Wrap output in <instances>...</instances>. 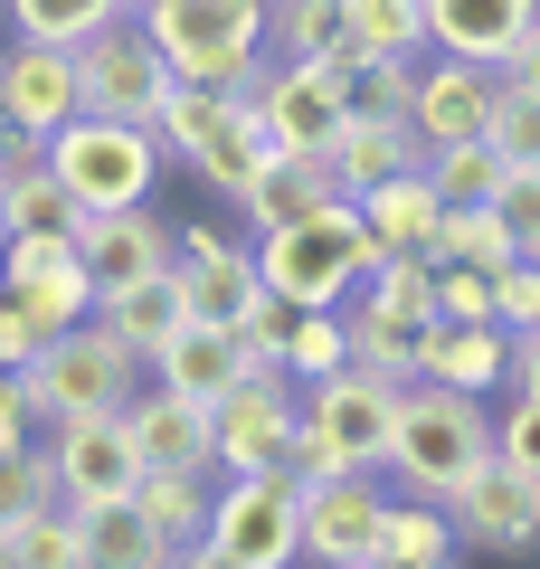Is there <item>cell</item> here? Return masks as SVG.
<instances>
[{
    "mask_svg": "<svg viewBox=\"0 0 540 569\" xmlns=\"http://www.w3.org/2000/svg\"><path fill=\"white\" fill-rule=\"evenodd\" d=\"M0 569H20V550H10V541H0Z\"/></svg>",
    "mask_w": 540,
    "mask_h": 569,
    "instance_id": "cell-55",
    "label": "cell"
},
{
    "mask_svg": "<svg viewBox=\"0 0 540 569\" xmlns=\"http://www.w3.org/2000/svg\"><path fill=\"white\" fill-rule=\"evenodd\" d=\"M341 332H351V370H380V380H418V323H399V313L380 305H341Z\"/></svg>",
    "mask_w": 540,
    "mask_h": 569,
    "instance_id": "cell-33",
    "label": "cell"
},
{
    "mask_svg": "<svg viewBox=\"0 0 540 569\" xmlns=\"http://www.w3.org/2000/svg\"><path fill=\"white\" fill-rule=\"evenodd\" d=\"M133 389H142V351L114 342L104 323H67L58 342L29 361V408H39V427L86 418V408H123Z\"/></svg>",
    "mask_w": 540,
    "mask_h": 569,
    "instance_id": "cell-7",
    "label": "cell"
},
{
    "mask_svg": "<svg viewBox=\"0 0 540 569\" xmlns=\"http://www.w3.org/2000/svg\"><path fill=\"white\" fill-rule=\"evenodd\" d=\"M418 380L493 399V389H512V332L502 323H427L418 332Z\"/></svg>",
    "mask_w": 540,
    "mask_h": 569,
    "instance_id": "cell-21",
    "label": "cell"
},
{
    "mask_svg": "<svg viewBox=\"0 0 540 569\" xmlns=\"http://www.w3.org/2000/svg\"><path fill=\"white\" fill-rule=\"evenodd\" d=\"M418 10H427V48L464 67H502L540 29V0H418Z\"/></svg>",
    "mask_w": 540,
    "mask_h": 569,
    "instance_id": "cell-20",
    "label": "cell"
},
{
    "mask_svg": "<svg viewBox=\"0 0 540 569\" xmlns=\"http://www.w3.org/2000/svg\"><path fill=\"white\" fill-rule=\"evenodd\" d=\"M493 77H502V86H521V96H540V29H531V39H521L512 58L493 67Z\"/></svg>",
    "mask_w": 540,
    "mask_h": 569,
    "instance_id": "cell-51",
    "label": "cell"
},
{
    "mask_svg": "<svg viewBox=\"0 0 540 569\" xmlns=\"http://www.w3.org/2000/svg\"><path fill=\"white\" fill-rule=\"evenodd\" d=\"M360 305H380V313H399V323H437V266L427 257H380L370 276H360Z\"/></svg>",
    "mask_w": 540,
    "mask_h": 569,
    "instance_id": "cell-37",
    "label": "cell"
},
{
    "mask_svg": "<svg viewBox=\"0 0 540 569\" xmlns=\"http://www.w3.org/2000/svg\"><path fill=\"white\" fill-rule=\"evenodd\" d=\"M446 550H456V522H446V503L389 493V512H380V569H418V560H446Z\"/></svg>",
    "mask_w": 540,
    "mask_h": 569,
    "instance_id": "cell-34",
    "label": "cell"
},
{
    "mask_svg": "<svg viewBox=\"0 0 540 569\" xmlns=\"http://www.w3.org/2000/svg\"><path fill=\"white\" fill-rule=\"evenodd\" d=\"M209 485H219V475H142V485H133L142 522L161 531V550H190L209 531Z\"/></svg>",
    "mask_w": 540,
    "mask_h": 569,
    "instance_id": "cell-32",
    "label": "cell"
},
{
    "mask_svg": "<svg viewBox=\"0 0 540 569\" xmlns=\"http://www.w3.org/2000/svg\"><path fill=\"white\" fill-rule=\"evenodd\" d=\"M39 503H58V475H48V447H20V456H0V541L29 522Z\"/></svg>",
    "mask_w": 540,
    "mask_h": 569,
    "instance_id": "cell-41",
    "label": "cell"
},
{
    "mask_svg": "<svg viewBox=\"0 0 540 569\" xmlns=\"http://www.w3.org/2000/svg\"><path fill=\"white\" fill-rule=\"evenodd\" d=\"M48 342H58V332H48L29 305H10V295H0V370H29Z\"/></svg>",
    "mask_w": 540,
    "mask_h": 569,
    "instance_id": "cell-48",
    "label": "cell"
},
{
    "mask_svg": "<svg viewBox=\"0 0 540 569\" xmlns=\"http://www.w3.org/2000/svg\"><path fill=\"white\" fill-rule=\"evenodd\" d=\"M142 39L180 86H238L266 58V0H161L142 10Z\"/></svg>",
    "mask_w": 540,
    "mask_h": 569,
    "instance_id": "cell-5",
    "label": "cell"
},
{
    "mask_svg": "<svg viewBox=\"0 0 540 569\" xmlns=\"http://www.w3.org/2000/svg\"><path fill=\"white\" fill-rule=\"evenodd\" d=\"M0 295H10V305H29L48 332L96 323V276H86V257H58V266H39V276H10Z\"/></svg>",
    "mask_w": 540,
    "mask_h": 569,
    "instance_id": "cell-31",
    "label": "cell"
},
{
    "mask_svg": "<svg viewBox=\"0 0 540 569\" xmlns=\"http://www.w3.org/2000/svg\"><path fill=\"white\" fill-rule=\"evenodd\" d=\"M446 522H456V550H483V560H531L540 550V485L521 466H502V456H483L474 485L446 503Z\"/></svg>",
    "mask_w": 540,
    "mask_h": 569,
    "instance_id": "cell-14",
    "label": "cell"
},
{
    "mask_svg": "<svg viewBox=\"0 0 540 569\" xmlns=\"http://www.w3.org/2000/svg\"><path fill=\"white\" fill-rule=\"evenodd\" d=\"M512 399H540V332H512Z\"/></svg>",
    "mask_w": 540,
    "mask_h": 569,
    "instance_id": "cell-52",
    "label": "cell"
},
{
    "mask_svg": "<svg viewBox=\"0 0 540 569\" xmlns=\"http://www.w3.org/2000/svg\"><path fill=\"white\" fill-rule=\"evenodd\" d=\"M86 209L67 200V181L48 171V152L29 171H0V238H20V228H58V238H77Z\"/></svg>",
    "mask_w": 540,
    "mask_h": 569,
    "instance_id": "cell-30",
    "label": "cell"
},
{
    "mask_svg": "<svg viewBox=\"0 0 540 569\" xmlns=\"http://www.w3.org/2000/svg\"><path fill=\"white\" fill-rule=\"evenodd\" d=\"M0 10H10V29L39 39V48H86L104 20H133L123 0H0Z\"/></svg>",
    "mask_w": 540,
    "mask_h": 569,
    "instance_id": "cell-35",
    "label": "cell"
},
{
    "mask_svg": "<svg viewBox=\"0 0 540 569\" xmlns=\"http://www.w3.org/2000/svg\"><path fill=\"white\" fill-rule=\"evenodd\" d=\"M521 247H512V228L493 219V200H464V209H446L437 219V238H427V266H483V276H502Z\"/></svg>",
    "mask_w": 540,
    "mask_h": 569,
    "instance_id": "cell-29",
    "label": "cell"
},
{
    "mask_svg": "<svg viewBox=\"0 0 540 569\" xmlns=\"http://www.w3.org/2000/svg\"><path fill=\"white\" fill-rule=\"evenodd\" d=\"M161 133L152 123H114V114H67L48 133V171L67 181L77 209H142L161 190Z\"/></svg>",
    "mask_w": 540,
    "mask_h": 569,
    "instance_id": "cell-4",
    "label": "cell"
},
{
    "mask_svg": "<svg viewBox=\"0 0 540 569\" xmlns=\"http://www.w3.org/2000/svg\"><path fill=\"white\" fill-rule=\"evenodd\" d=\"M360 58H408V67H418V58H427V10H418V0H341V48H332V67L351 77Z\"/></svg>",
    "mask_w": 540,
    "mask_h": 569,
    "instance_id": "cell-27",
    "label": "cell"
},
{
    "mask_svg": "<svg viewBox=\"0 0 540 569\" xmlns=\"http://www.w3.org/2000/svg\"><path fill=\"white\" fill-rule=\"evenodd\" d=\"M303 389V427L332 437L360 475H389V447H399V389L408 380H380V370H322V380H294Z\"/></svg>",
    "mask_w": 540,
    "mask_h": 569,
    "instance_id": "cell-10",
    "label": "cell"
},
{
    "mask_svg": "<svg viewBox=\"0 0 540 569\" xmlns=\"http://www.w3.org/2000/svg\"><path fill=\"white\" fill-rule=\"evenodd\" d=\"M171 86H180V77L161 67V48L142 39V20H104L96 39L77 48V96H86V114H114V123H152Z\"/></svg>",
    "mask_w": 540,
    "mask_h": 569,
    "instance_id": "cell-11",
    "label": "cell"
},
{
    "mask_svg": "<svg viewBox=\"0 0 540 569\" xmlns=\"http://www.w3.org/2000/svg\"><path fill=\"white\" fill-rule=\"evenodd\" d=\"M284 332H294V305H284V295H257V313L238 323V342H247V361H284Z\"/></svg>",
    "mask_w": 540,
    "mask_h": 569,
    "instance_id": "cell-50",
    "label": "cell"
},
{
    "mask_svg": "<svg viewBox=\"0 0 540 569\" xmlns=\"http://www.w3.org/2000/svg\"><path fill=\"white\" fill-rule=\"evenodd\" d=\"M493 219L512 228V247H521V257H540V162L502 171V190H493Z\"/></svg>",
    "mask_w": 540,
    "mask_h": 569,
    "instance_id": "cell-44",
    "label": "cell"
},
{
    "mask_svg": "<svg viewBox=\"0 0 540 569\" xmlns=\"http://www.w3.org/2000/svg\"><path fill=\"white\" fill-rule=\"evenodd\" d=\"M351 361V332H341V305L332 313H294V332H284V370L294 380H322V370Z\"/></svg>",
    "mask_w": 540,
    "mask_h": 569,
    "instance_id": "cell-42",
    "label": "cell"
},
{
    "mask_svg": "<svg viewBox=\"0 0 540 569\" xmlns=\"http://www.w3.org/2000/svg\"><path fill=\"white\" fill-rule=\"evenodd\" d=\"M123 10H133V20H142V10H161V0H123Z\"/></svg>",
    "mask_w": 540,
    "mask_h": 569,
    "instance_id": "cell-54",
    "label": "cell"
},
{
    "mask_svg": "<svg viewBox=\"0 0 540 569\" xmlns=\"http://www.w3.org/2000/svg\"><path fill=\"white\" fill-rule=\"evenodd\" d=\"M341 0H266V58H332Z\"/></svg>",
    "mask_w": 540,
    "mask_h": 569,
    "instance_id": "cell-36",
    "label": "cell"
},
{
    "mask_svg": "<svg viewBox=\"0 0 540 569\" xmlns=\"http://www.w3.org/2000/svg\"><path fill=\"white\" fill-rule=\"evenodd\" d=\"M142 380H161V389H180V399L219 408L228 389L247 380V342H238V332H219V323H180L171 342H152V361H142Z\"/></svg>",
    "mask_w": 540,
    "mask_h": 569,
    "instance_id": "cell-22",
    "label": "cell"
},
{
    "mask_svg": "<svg viewBox=\"0 0 540 569\" xmlns=\"http://www.w3.org/2000/svg\"><path fill=\"white\" fill-rule=\"evenodd\" d=\"M77 531H86V569H171V550H161V531L142 522L133 493H123V503H86Z\"/></svg>",
    "mask_w": 540,
    "mask_h": 569,
    "instance_id": "cell-28",
    "label": "cell"
},
{
    "mask_svg": "<svg viewBox=\"0 0 540 569\" xmlns=\"http://www.w3.org/2000/svg\"><path fill=\"white\" fill-rule=\"evenodd\" d=\"M209 550H228L238 569H303V485L294 466L219 475L209 485Z\"/></svg>",
    "mask_w": 540,
    "mask_h": 569,
    "instance_id": "cell-6",
    "label": "cell"
},
{
    "mask_svg": "<svg viewBox=\"0 0 540 569\" xmlns=\"http://www.w3.org/2000/svg\"><path fill=\"white\" fill-rule=\"evenodd\" d=\"M493 323L502 332H540V257H512L493 276Z\"/></svg>",
    "mask_w": 540,
    "mask_h": 569,
    "instance_id": "cell-45",
    "label": "cell"
},
{
    "mask_svg": "<svg viewBox=\"0 0 540 569\" xmlns=\"http://www.w3.org/2000/svg\"><path fill=\"white\" fill-rule=\"evenodd\" d=\"M0 114H10V133H58L67 114H86V96H77V48H39V39H20V48H0Z\"/></svg>",
    "mask_w": 540,
    "mask_h": 569,
    "instance_id": "cell-17",
    "label": "cell"
},
{
    "mask_svg": "<svg viewBox=\"0 0 540 569\" xmlns=\"http://www.w3.org/2000/svg\"><path fill=\"white\" fill-rule=\"evenodd\" d=\"M171 266H180V305H190V323H219V332H238L247 313H257V295H266L257 247H238L228 228H209V219L171 228Z\"/></svg>",
    "mask_w": 540,
    "mask_h": 569,
    "instance_id": "cell-13",
    "label": "cell"
},
{
    "mask_svg": "<svg viewBox=\"0 0 540 569\" xmlns=\"http://www.w3.org/2000/svg\"><path fill=\"white\" fill-rule=\"evenodd\" d=\"M483 114H493V67H464V58H418V86H408V133L437 152V142H474Z\"/></svg>",
    "mask_w": 540,
    "mask_h": 569,
    "instance_id": "cell-18",
    "label": "cell"
},
{
    "mask_svg": "<svg viewBox=\"0 0 540 569\" xmlns=\"http://www.w3.org/2000/svg\"><path fill=\"white\" fill-rule=\"evenodd\" d=\"M502 171H512V162H502V152H493V142H437V152H427V181H437V200L446 209H464V200H493V190H502Z\"/></svg>",
    "mask_w": 540,
    "mask_h": 569,
    "instance_id": "cell-38",
    "label": "cell"
},
{
    "mask_svg": "<svg viewBox=\"0 0 540 569\" xmlns=\"http://www.w3.org/2000/svg\"><path fill=\"white\" fill-rule=\"evenodd\" d=\"M77 257H86V276H96V295L142 284L152 266H171V219H161L152 200L142 209H86L77 219Z\"/></svg>",
    "mask_w": 540,
    "mask_h": 569,
    "instance_id": "cell-19",
    "label": "cell"
},
{
    "mask_svg": "<svg viewBox=\"0 0 540 569\" xmlns=\"http://www.w3.org/2000/svg\"><path fill=\"white\" fill-rule=\"evenodd\" d=\"M39 447V408H29V370H0V456Z\"/></svg>",
    "mask_w": 540,
    "mask_h": 569,
    "instance_id": "cell-49",
    "label": "cell"
},
{
    "mask_svg": "<svg viewBox=\"0 0 540 569\" xmlns=\"http://www.w3.org/2000/svg\"><path fill=\"white\" fill-rule=\"evenodd\" d=\"M294 427H303V389L284 361H247V380L209 408V447H219V475H257L294 456Z\"/></svg>",
    "mask_w": 540,
    "mask_h": 569,
    "instance_id": "cell-8",
    "label": "cell"
},
{
    "mask_svg": "<svg viewBox=\"0 0 540 569\" xmlns=\"http://www.w3.org/2000/svg\"><path fill=\"white\" fill-rule=\"evenodd\" d=\"M483 456H493V418H483V399L437 389V380H408L399 389V447H389L399 493H418V503H456V493L474 485Z\"/></svg>",
    "mask_w": 540,
    "mask_h": 569,
    "instance_id": "cell-2",
    "label": "cell"
},
{
    "mask_svg": "<svg viewBox=\"0 0 540 569\" xmlns=\"http://www.w3.org/2000/svg\"><path fill=\"white\" fill-rule=\"evenodd\" d=\"M427 162V142L408 133V114H351L332 133V152H322V171H332L341 200H360V190H380L389 171H418Z\"/></svg>",
    "mask_w": 540,
    "mask_h": 569,
    "instance_id": "cell-23",
    "label": "cell"
},
{
    "mask_svg": "<svg viewBox=\"0 0 540 569\" xmlns=\"http://www.w3.org/2000/svg\"><path fill=\"white\" fill-rule=\"evenodd\" d=\"M123 437H133L142 475H219V447H209V408L180 399V389L142 380L123 399Z\"/></svg>",
    "mask_w": 540,
    "mask_h": 569,
    "instance_id": "cell-16",
    "label": "cell"
},
{
    "mask_svg": "<svg viewBox=\"0 0 540 569\" xmlns=\"http://www.w3.org/2000/svg\"><path fill=\"white\" fill-rule=\"evenodd\" d=\"M408 86H418L408 58H360L351 67V114H408Z\"/></svg>",
    "mask_w": 540,
    "mask_h": 569,
    "instance_id": "cell-43",
    "label": "cell"
},
{
    "mask_svg": "<svg viewBox=\"0 0 540 569\" xmlns=\"http://www.w3.org/2000/svg\"><path fill=\"white\" fill-rule=\"evenodd\" d=\"M341 190H332V171L322 162H303V152H276V162L257 171V190H247V228H257V238H276V228H303V219H322V209H332Z\"/></svg>",
    "mask_w": 540,
    "mask_h": 569,
    "instance_id": "cell-24",
    "label": "cell"
},
{
    "mask_svg": "<svg viewBox=\"0 0 540 569\" xmlns=\"http://www.w3.org/2000/svg\"><path fill=\"white\" fill-rule=\"evenodd\" d=\"M10 550H20V569H86V531L67 503H39L20 531H10Z\"/></svg>",
    "mask_w": 540,
    "mask_h": 569,
    "instance_id": "cell-39",
    "label": "cell"
},
{
    "mask_svg": "<svg viewBox=\"0 0 540 569\" xmlns=\"http://www.w3.org/2000/svg\"><path fill=\"white\" fill-rule=\"evenodd\" d=\"M380 512L389 485L380 475H332L303 493V560L313 569H380Z\"/></svg>",
    "mask_w": 540,
    "mask_h": 569,
    "instance_id": "cell-15",
    "label": "cell"
},
{
    "mask_svg": "<svg viewBox=\"0 0 540 569\" xmlns=\"http://www.w3.org/2000/svg\"><path fill=\"white\" fill-rule=\"evenodd\" d=\"M483 142H493L502 162H540V96H521V86L493 77V114H483Z\"/></svg>",
    "mask_w": 540,
    "mask_h": 569,
    "instance_id": "cell-40",
    "label": "cell"
},
{
    "mask_svg": "<svg viewBox=\"0 0 540 569\" xmlns=\"http://www.w3.org/2000/svg\"><path fill=\"white\" fill-rule=\"evenodd\" d=\"M152 133H161V152H171V162H190L219 200H247V190H257V171L276 162V142H266L257 104L228 96V86H171V96H161V114H152Z\"/></svg>",
    "mask_w": 540,
    "mask_h": 569,
    "instance_id": "cell-3",
    "label": "cell"
},
{
    "mask_svg": "<svg viewBox=\"0 0 540 569\" xmlns=\"http://www.w3.org/2000/svg\"><path fill=\"white\" fill-rule=\"evenodd\" d=\"M0 123H10V114H0Z\"/></svg>",
    "mask_w": 540,
    "mask_h": 569,
    "instance_id": "cell-56",
    "label": "cell"
},
{
    "mask_svg": "<svg viewBox=\"0 0 540 569\" xmlns=\"http://www.w3.org/2000/svg\"><path fill=\"white\" fill-rule=\"evenodd\" d=\"M493 456H502V466H521V475L540 485V399H512V408L493 418Z\"/></svg>",
    "mask_w": 540,
    "mask_h": 569,
    "instance_id": "cell-47",
    "label": "cell"
},
{
    "mask_svg": "<svg viewBox=\"0 0 540 569\" xmlns=\"http://www.w3.org/2000/svg\"><path fill=\"white\" fill-rule=\"evenodd\" d=\"M360 219H370V238H380L389 257H427L446 200H437V181H427V162H418V171H389L380 190H360Z\"/></svg>",
    "mask_w": 540,
    "mask_h": 569,
    "instance_id": "cell-26",
    "label": "cell"
},
{
    "mask_svg": "<svg viewBox=\"0 0 540 569\" xmlns=\"http://www.w3.org/2000/svg\"><path fill=\"white\" fill-rule=\"evenodd\" d=\"M437 323H493V276L483 266H437Z\"/></svg>",
    "mask_w": 540,
    "mask_h": 569,
    "instance_id": "cell-46",
    "label": "cell"
},
{
    "mask_svg": "<svg viewBox=\"0 0 540 569\" xmlns=\"http://www.w3.org/2000/svg\"><path fill=\"white\" fill-rule=\"evenodd\" d=\"M48 447V475H58V503L86 512V503H123L142 485V456L123 437V408H86V418H58L39 437Z\"/></svg>",
    "mask_w": 540,
    "mask_h": 569,
    "instance_id": "cell-12",
    "label": "cell"
},
{
    "mask_svg": "<svg viewBox=\"0 0 540 569\" xmlns=\"http://www.w3.org/2000/svg\"><path fill=\"white\" fill-rule=\"evenodd\" d=\"M257 123H266L276 152L322 162L332 133L351 123V77H341L332 58H266V67H257Z\"/></svg>",
    "mask_w": 540,
    "mask_h": 569,
    "instance_id": "cell-9",
    "label": "cell"
},
{
    "mask_svg": "<svg viewBox=\"0 0 540 569\" xmlns=\"http://www.w3.org/2000/svg\"><path fill=\"white\" fill-rule=\"evenodd\" d=\"M380 257H389V247L370 238L360 200H332L322 219L257 238V276H266V295H284L294 313H332V305H351V295H360V276H370Z\"/></svg>",
    "mask_w": 540,
    "mask_h": 569,
    "instance_id": "cell-1",
    "label": "cell"
},
{
    "mask_svg": "<svg viewBox=\"0 0 540 569\" xmlns=\"http://www.w3.org/2000/svg\"><path fill=\"white\" fill-rule=\"evenodd\" d=\"M96 323L152 361V342H171V332L190 323V305H180V266H152L142 284H114V295H96Z\"/></svg>",
    "mask_w": 540,
    "mask_h": 569,
    "instance_id": "cell-25",
    "label": "cell"
},
{
    "mask_svg": "<svg viewBox=\"0 0 540 569\" xmlns=\"http://www.w3.org/2000/svg\"><path fill=\"white\" fill-rule=\"evenodd\" d=\"M418 569H464V550H446V560H418Z\"/></svg>",
    "mask_w": 540,
    "mask_h": 569,
    "instance_id": "cell-53",
    "label": "cell"
}]
</instances>
